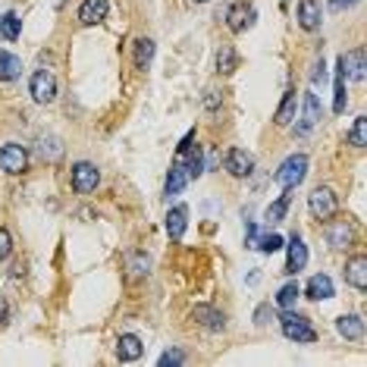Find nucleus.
I'll list each match as a JSON object with an SVG mask.
<instances>
[{"mask_svg":"<svg viewBox=\"0 0 367 367\" xmlns=\"http://www.w3.org/2000/svg\"><path fill=\"white\" fill-rule=\"evenodd\" d=\"M276 126H289L292 119H296V92L289 88L286 94H282V101H280V107H276Z\"/></svg>","mask_w":367,"mask_h":367,"instance_id":"nucleus-23","label":"nucleus"},{"mask_svg":"<svg viewBox=\"0 0 367 367\" xmlns=\"http://www.w3.org/2000/svg\"><path fill=\"white\" fill-rule=\"evenodd\" d=\"M298 296H302V289H298V282H286V286L280 289V296H276V302H280V308H292Z\"/></svg>","mask_w":367,"mask_h":367,"instance_id":"nucleus-27","label":"nucleus"},{"mask_svg":"<svg viewBox=\"0 0 367 367\" xmlns=\"http://www.w3.org/2000/svg\"><path fill=\"white\" fill-rule=\"evenodd\" d=\"M226 170L236 179H245L255 170V157H251L248 151H242V148H230V151H226Z\"/></svg>","mask_w":367,"mask_h":367,"instance_id":"nucleus-9","label":"nucleus"},{"mask_svg":"<svg viewBox=\"0 0 367 367\" xmlns=\"http://www.w3.org/2000/svg\"><path fill=\"white\" fill-rule=\"evenodd\" d=\"M101 182V173L94 164H88V160H82V164L72 167V189L79 191V195H88V191H94Z\"/></svg>","mask_w":367,"mask_h":367,"instance_id":"nucleus-6","label":"nucleus"},{"mask_svg":"<svg viewBox=\"0 0 367 367\" xmlns=\"http://www.w3.org/2000/svg\"><path fill=\"white\" fill-rule=\"evenodd\" d=\"M308 207H311V214H314L317 220H330V216H336V207H339L336 191L327 189V185L314 189V191H311V198H308Z\"/></svg>","mask_w":367,"mask_h":367,"instance_id":"nucleus-4","label":"nucleus"},{"mask_svg":"<svg viewBox=\"0 0 367 367\" xmlns=\"http://www.w3.org/2000/svg\"><path fill=\"white\" fill-rule=\"evenodd\" d=\"M308 298L311 302H323V298H333V280L327 273H317L308 280Z\"/></svg>","mask_w":367,"mask_h":367,"instance_id":"nucleus-19","label":"nucleus"},{"mask_svg":"<svg viewBox=\"0 0 367 367\" xmlns=\"http://www.w3.org/2000/svg\"><path fill=\"white\" fill-rule=\"evenodd\" d=\"M0 35H3L7 41L19 38V16H16V13H3V16H0Z\"/></svg>","mask_w":367,"mask_h":367,"instance_id":"nucleus-26","label":"nucleus"},{"mask_svg":"<svg viewBox=\"0 0 367 367\" xmlns=\"http://www.w3.org/2000/svg\"><path fill=\"white\" fill-rule=\"evenodd\" d=\"M298 26H302L305 32L321 28V3H317V0H302V3H298Z\"/></svg>","mask_w":367,"mask_h":367,"instance_id":"nucleus-16","label":"nucleus"},{"mask_svg":"<svg viewBox=\"0 0 367 367\" xmlns=\"http://www.w3.org/2000/svg\"><path fill=\"white\" fill-rule=\"evenodd\" d=\"M339 72H342V79H352V82L364 79V51L355 47V51L342 53V57H339Z\"/></svg>","mask_w":367,"mask_h":367,"instance_id":"nucleus-8","label":"nucleus"},{"mask_svg":"<svg viewBox=\"0 0 367 367\" xmlns=\"http://www.w3.org/2000/svg\"><path fill=\"white\" fill-rule=\"evenodd\" d=\"M345 79H342V72H339V76H336V104H333V110L336 113H342V110H345Z\"/></svg>","mask_w":367,"mask_h":367,"instance_id":"nucleus-34","label":"nucleus"},{"mask_svg":"<svg viewBox=\"0 0 367 367\" xmlns=\"http://www.w3.org/2000/svg\"><path fill=\"white\" fill-rule=\"evenodd\" d=\"M305 264H308V248H305V242L298 236L289 239V261H286V273L296 276L298 270H305Z\"/></svg>","mask_w":367,"mask_h":367,"instance_id":"nucleus-15","label":"nucleus"},{"mask_svg":"<svg viewBox=\"0 0 367 367\" xmlns=\"http://www.w3.org/2000/svg\"><path fill=\"white\" fill-rule=\"evenodd\" d=\"M257 248L267 251V255H273V251L282 248V236H276V232H267V236L257 239Z\"/></svg>","mask_w":367,"mask_h":367,"instance_id":"nucleus-31","label":"nucleus"},{"mask_svg":"<svg viewBox=\"0 0 367 367\" xmlns=\"http://www.w3.org/2000/svg\"><path fill=\"white\" fill-rule=\"evenodd\" d=\"M305 173H308V157L305 154H292L289 160H282V167L276 170V185H282L286 191H292L296 185H302Z\"/></svg>","mask_w":367,"mask_h":367,"instance_id":"nucleus-1","label":"nucleus"},{"mask_svg":"<svg viewBox=\"0 0 367 367\" xmlns=\"http://www.w3.org/2000/svg\"><path fill=\"white\" fill-rule=\"evenodd\" d=\"M345 282L355 286L358 292H367V257L358 255L345 264Z\"/></svg>","mask_w":367,"mask_h":367,"instance_id":"nucleus-13","label":"nucleus"},{"mask_svg":"<svg viewBox=\"0 0 367 367\" xmlns=\"http://www.w3.org/2000/svg\"><path fill=\"white\" fill-rule=\"evenodd\" d=\"M321 123V101H317V94L314 92H308L305 94V113H302V123L296 126V132L298 135H308L314 126Z\"/></svg>","mask_w":367,"mask_h":367,"instance_id":"nucleus-10","label":"nucleus"},{"mask_svg":"<svg viewBox=\"0 0 367 367\" xmlns=\"http://www.w3.org/2000/svg\"><path fill=\"white\" fill-rule=\"evenodd\" d=\"M336 330H339V336H345V339H361V336H364V321H361L358 314H342L339 321H336Z\"/></svg>","mask_w":367,"mask_h":367,"instance_id":"nucleus-21","label":"nucleus"},{"mask_svg":"<svg viewBox=\"0 0 367 367\" xmlns=\"http://www.w3.org/2000/svg\"><path fill=\"white\" fill-rule=\"evenodd\" d=\"M255 19H257L255 7L245 3V0H239V3H232V7L226 10V26H230V32H236V35H242L245 28L255 26Z\"/></svg>","mask_w":367,"mask_h":367,"instance_id":"nucleus-5","label":"nucleus"},{"mask_svg":"<svg viewBox=\"0 0 367 367\" xmlns=\"http://www.w3.org/2000/svg\"><path fill=\"white\" fill-rule=\"evenodd\" d=\"M333 7H345V3H352V0H330Z\"/></svg>","mask_w":367,"mask_h":367,"instance_id":"nucleus-40","label":"nucleus"},{"mask_svg":"<svg viewBox=\"0 0 367 367\" xmlns=\"http://www.w3.org/2000/svg\"><path fill=\"white\" fill-rule=\"evenodd\" d=\"M142 352H144V345H142L138 336L126 333V336H119V339H117V358L119 361H138V358H142Z\"/></svg>","mask_w":367,"mask_h":367,"instance_id":"nucleus-18","label":"nucleus"},{"mask_svg":"<svg viewBox=\"0 0 367 367\" xmlns=\"http://www.w3.org/2000/svg\"><path fill=\"white\" fill-rule=\"evenodd\" d=\"M191 321H198L201 327H207V330H223L226 327V317L220 314L216 308H210V305H198V308L191 311Z\"/></svg>","mask_w":367,"mask_h":367,"instance_id":"nucleus-17","label":"nucleus"},{"mask_svg":"<svg viewBox=\"0 0 367 367\" xmlns=\"http://www.w3.org/2000/svg\"><path fill=\"white\" fill-rule=\"evenodd\" d=\"M107 13H110V3H107V0H85L79 7L82 26H98V22L107 19Z\"/></svg>","mask_w":367,"mask_h":367,"instance_id":"nucleus-12","label":"nucleus"},{"mask_svg":"<svg viewBox=\"0 0 367 367\" xmlns=\"http://www.w3.org/2000/svg\"><path fill=\"white\" fill-rule=\"evenodd\" d=\"M348 144H355V148H364L367 144V119L358 117L352 126V132H348Z\"/></svg>","mask_w":367,"mask_h":367,"instance_id":"nucleus-28","label":"nucleus"},{"mask_svg":"<svg viewBox=\"0 0 367 367\" xmlns=\"http://www.w3.org/2000/svg\"><path fill=\"white\" fill-rule=\"evenodd\" d=\"M280 323H282V333H286V339H296V342H314L317 339L314 327H311L302 314H296V311L286 308V314L280 317Z\"/></svg>","mask_w":367,"mask_h":367,"instance_id":"nucleus-2","label":"nucleus"},{"mask_svg":"<svg viewBox=\"0 0 367 367\" xmlns=\"http://www.w3.org/2000/svg\"><path fill=\"white\" fill-rule=\"evenodd\" d=\"M151 57H154V41L142 38V41H138V47H135V63L148 66V63H151Z\"/></svg>","mask_w":367,"mask_h":367,"instance_id":"nucleus-30","label":"nucleus"},{"mask_svg":"<svg viewBox=\"0 0 367 367\" xmlns=\"http://www.w3.org/2000/svg\"><path fill=\"white\" fill-rule=\"evenodd\" d=\"M195 3H207V0H195Z\"/></svg>","mask_w":367,"mask_h":367,"instance_id":"nucleus-41","label":"nucleus"},{"mask_svg":"<svg viewBox=\"0 0 367 367\" xmlns=\"http://www.w3.org/2000/svg\"><path fill=\"white\" fill-rule=\"evenodd\" d=\"M0 170L10 173V176H16V173H26L28 170V151L22 148V144L10 142L0 148Z\"/></svg>","mask_w":367,"mask_h":367,"instance_id":"nucleus-3","label":"nucleus"},{"mask_svg":"<svg viewBox=\"0 0 367 367\" xmlns=\"http://www.w3.org/2000/svg\"><path fill=\"white\" fill-rule=\"evenodd\" d=\"M13 251V239H10V232L7 230H0V261Z\"/></svg>","mask_w":367,"mask_h":367,"instance_id":"nucleus-36","label":"nucleus"},{"mask_svg":"<svg viewBox=\"0 0 367 367\" xmlns=\"http://www.w3.org/2000/svg\"><path fill=\"white\" fill-rule=\"evenodd\" d=\"M270 321H273V308H270V305H261V308L255 311V323L257 327H267Z\"/></svg>","mask_w":367,"mask_h":367,"instance_id":"nucleus-35","label":"nucleus"},{"mask_svg":"<svg viewBox=\"0 0 367 367\" xmlns=\"http://www.w3.org/2000/svg\"><path fill=\"white\" fill-rule=\"evenodd\" d=\"M182 361H185V355L179 352V348H170V352H164L157 358V364L160 367H176V364H182Z\"/></svg>","mask_w":367,"mask_h":367,"instance_id":"nucleus-33","label":"nucleus"},{"mask_svg":"<svg viewBox=\"0 0 367 367\" xmlns=\"http://www.w3.org/2000/svg\"><path fill=\"white\" fill-rule=\"evenodd\" d=\"M327 245L336 251L352 245V226H348V220H330L327 223Z\"/></svg>","mask_w":367,"mask_h":367,"instance_id":"nucleus-11","label":"nucleus"},{"mask_svg":"<svg viewBox=\"0 0 367 367\" xmlns=\"http://www.w3.org/2000/svg\"><path fill=\"white\" fill-rule=\"evenodd\" d=\"M185 182H189V173H185L182 154H176V160H173V170H170V176H167V195H179V191L185 189Z\"/></svg>","mask_w":367,"mask_h":367,"instance_id":"nucleus-20","label":"nucleus"},{"mask_svg":"<svg viewBox=\"0 0 367 367\" xmlns=\"http://www.w3.org/2000/svg\"><path fill=\"white\" fill-rule=\"evenodd\" d=\"M7 321V302H3V298H0V323Z\"/></svg>","mask_w":367,"mask_h":367,"instance_id":"nucleus-39","label":"nucleus"},{"mask_svg":"<svg viewBox=\"0 0 367 367\" xmlns=\"http://www.w3.org/2000/svg\"><path fill=\"white\" fill-rule=\"evenodd\" d=\"M257 239H261V230H257V223H248V248H257Z\"/></svg>","mask_w":367,"mask_h":367,"instance_id":"nucleus-37","label":"nucleus"},{"mask_svg":"<svg viewBox=\"0 0 367 367\" xmlns=\"http://www.w3.org/2000/svg\"><path fill=\"white\" fill-rule=\"evenodd\" d=\"M60 154H63V148H60V142H57V138H47V142H41V157L57 160Z\"/></svg>","mask_w":367,"mask_h":367,"instance_id":"nucleus-32","label":"nucleus"},{"mask_svg":"<svg viewBox=\"0 0 367 367\" xmlns=\"http://www.w3.org/2000/svg\"><path fill=\"white\" fill-rule=\"evenodd\" d=\"M323 79H327V66H323V60H321V63L314 66V82H323Z\"/></svg>","mask_w":367,"mask_h":367,"instance_id":"nucleus-38","label":"nucleus"},{"mask_svg":"<svg viewBox=\"0 0 367 367\" xmlns=\"http://www.w3.org/2000/svg\"><path fill=\"white\" fill-rule=\"evenodd\" d=\"M185 226H189V207L179 204V207H173L170 214H167V236H170L173 242H179L182 232H185Z\"/></svg>","mask_w":367,"mask_h":367,"instance_id":"nucleus-14","label":"nucleus"},{"mask_svg":"<svg viewBox=\"0 0 367 367\" xmlns=\"http://www.w3.org/2000/svg\"><path fill=\"white\" fill-rule=\"evenodd\" d=\"M236 63L239 60H236V51H232V47H223V51L216 53V69L220 72H232L236 69Z\"/></svg>","mask_w":367,"mask_h":367,"instance_id":"nucleus-29","label":"nucleus"},{"mask_svg":"<svg viewBox=\"0 0 367 367\" xmlns=\"http://www.w3.org/2000/svg\"><path fill=\"white\" fill-rule=\"evenodd\" d=\"M182 164H185V173H189V179H198L204 173V157H201V148H198V144H195V148L189 144V148L182 151Z\"/></svg>","mask_w":367,"mask_h":367,"instance_id":"nucleus-22","label":"nucleus"},{"mask_svg":"<svg viewBox=\"0 0 367 367\" xmlns=\"http://www.w3.org/2000/svg\"><path fill=\"white\" fill-rule=\"evenodd\" d=\"M19 76H22L19 57H13V53H7V51H0V79L13 82V79H19Z\"/></svg>","mask_w":367,"mask_h":367,"instance_id":"nucleus-24","label":"nucleus"},{"mask_svg":"<svg viewBox=\"0 0 367 367\" xmlns=\"http://www.w3.org/2000/svg\"><path fill=\"white\" fill-rule=\"evenodd\" d=\"M32 98L38 101V104H51V101L57 98V79H53L47 69H38L32 76Z\"/></svg>","mask_w":367,"mask_h":367,"instance_id":"nucleus-7","label":"nucleus"},{"mask_svg":"<svg viewBox=\"0 0 367 367\" xmlns=\"http://www.w3.org/2000/svg\"><path fill=\"white\" fill-rule=\"evenodd\" d=\"M289 201H292V195H289V191L282 189V195L276 198V201L267 207V220H270V223H280L282 216H286V210H289Z\"/></svg>","mask_w":367,"mask_h":367,"instance_id":"nucleus-25","label":"nucleus"}]
</instances>
